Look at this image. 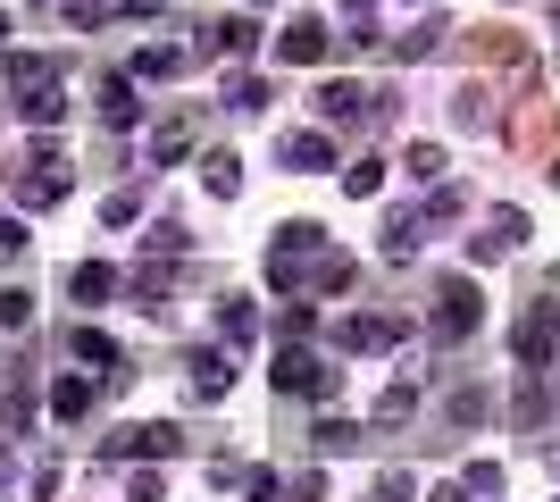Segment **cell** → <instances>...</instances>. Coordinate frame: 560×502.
<instances>
[{
	"instance_id": "obj_1",
	"label": "cell",
	"mask_w": 560,
	"mask_h": 502,
	"mask_svg": "<svg viewBox=\"0 0 560 502\" xmlns=\"http://www.w3.org/2000/svg\"><path fill=\"white\" fill-rule=\"evenodd\" d=\"M9 192H18L25 210H59L68 201V151L50 143V135H34V151L9 167Z\"/></svg>"
},
{
	"instance_id": "obj_2",
	"label": "cell",
	"mask_w": 560,
	"mask_h": 502,
	"mask_svg": "<svg viewBox=\"0 0 560 502\" xmlns=\"http://www.w3.org/2000/svg\"><path fill=\"white\" fill-rule=\"evenodd\" d=\"M318 260H327V235H318L310 218H293V226H277V243H268V285H277V293H302Z\"/></svg>"
},
{
	"instance_id": "obj_3",
	"label": "cell",
	"mask_w": 560,
	"mask_h": 502,
	"mask_svg": "<svg viewBox=\"0 0 560 502\" xmlns=\"http://www.w3.org/2000/svg\"><path fill=\"white\" fill-rule=\"evenodd\" d=\"M511 352H518V369H527V377H544V369L560 360V318L544 311V302H527V311H518V327H511Z\"/></svg>"
},
{
	"instance_id": "obj_4",
	"label": "cell",
	"mask_w": 560,
	"mask_h": 502,
	"mask_svg": "<svg viewBox=\"0 0 560 502\" xmlns=\"http://www.w3.org/2000/svg\"><path fill=\"white\" fill-rule=\"evenodd\" d=\"M277 385L293 394V402H327V394H335V369L310 352V343H284V352H277Z\"/></svg>"
},
{
	"instance_id": "obj_5",
	"label": "cell",
	"mask_w": 560,
	"mask_h": 502,
	"mask_svg": "<svg viewBox=\"0 0 560 502\" xmlns=\"http://www.w3.org/2000/svg\"><path fill=\"white\" fill-rule=\"evenodd\" d=\"M435 335H444V343H460V335H477V318H486V293L468 285V277H435Z\"/></svg>"
},
{
	"instance_id": "obj_6",
	"label": "cell",
	"mask_w": 560,
	"mask_h": 502,
	"mask_svg": "<svg viewBox=\"0 0 560 502\" xmlns=\"http://www.w3.org/2000/svg\"><path fill=\"white\" fill-rule=\"evenodd\" d=\"M343 352H394V343H410V327L401 318H385V311H369V318H343V335H335Z\"/></svg>"
},
{
	"instance_id": "obj_7",
	"label": "cell",
	"mask_w": 560,
	"mask_h": 502,
	"mask_svg": "<svg viewBox=\"0 0 560 502\" xmlns=\"http://www.w3.org/2000/svg\"><path fill=\"white\" fill-rule=\"evenodd\" d=\"M518 243H527V210H493L486 226H477V252H468V260H477V268H493L502 252H518Z\"/></svg>"
},
{
	"instance_id": "obj_8",
	"label": "cell",
	"mask_w": 560,
	"mask_h": 502,
	"mask_svg": "<svg viewBox=\"0 0 560 502\" xmlns=\"http://www.w3.org/2000/svg\"><path fill=\"white\" fill-rule=\"evenodd\" d=\"M277 59H284V68H318V59H327V25H318V17H293L277 34Z\"/></svg>"
},
{
	"instance_id": "obj_9",
	"label": "cell",
	"mask_w": 560,
	"mask_h": 502,
	"mask_svg": "<svg viewBox=\"0 0 560 502\" xmlns=\"http://www.w3.org/2000/svg\"><path fill=\"white\" fill-rule=\"evenodd\" d=\"M284 167H302V176H318V167H335V135H318V126H302V135H284L277 143Z\"/></svg>"
},
{
	"instance_id": "obj_10",
	"label": "cell",
	"mask_w": 560,
	"mask_h": 502,
	"mask_svg": "<svg viewBox=\"0 0 560 502\" xmlns=\"http://www.w3.org/2000/svg\"><path fill=\"white\" fill-rule=\"evenodd\" d=\"M101 394H117V385H93V377H59V394H50V419H68V428H84Z\"/></svg>"
},
{
	"instance_id": "obj_11",
	"label": "cell",
	"mask_w": 560,
	"mask_h": 502,
	"mask_svg": "<svg viewBox=\"0 0 560 502\" xmlns=\"http://www.w3.org/2000/svg\"><path fill=\"white\" fill-rule=\"evenodd\" d=\"M234 385V352H192V402H226Z\"/></svg>"
},
{
	"instance_id": "obj_12",
	"label": "cell",
	"mask_w": 560,
	"mask_h": 502,
	"mask_svg": "<svg viewBox=\"0 0 560 502\" xmlns=\"http://www.w3.org/2000/svg\"><path fill=\"white\" fill-rule=\"evenodd\" d=\"M68 293L84 302V311H101V302L117 293V268H109V260H75V268H68Z\"/></svg>"
},
{
	"instance_id": "obj_13",
	"label": "cell",
	"mask_w": 560,
	"mask_h": 502,
	"mask_svg": "<svg viewBox=\"0 0 560 502\" xmlns=\"http://www.w3.org/2000/svg\"><path fill=\"white\" fill-rule=\"evenodd\" d=\"M18 109H25V126H34V135H50V126L68 118V93H59V75H50V84H34V93H18Z\"/></svg>"
},
{
	"instance_id": "obj_14",
	"label": "cell",
	"mask_w": 560,
	"mask_h": 502,
	"mask_svg": "<svg viewBox=\"0 0 560 502\" xmlns=\"http://www.w3.org/2000/svg\"><path fill=\"white\" fill-rule=\"evenodd\" d=\"M218 335H226V352L259 335V302H252V293H226V302H218Z\"/></svg>"
},
{
	"instance_id": "obj_15",
	"label": "cell",
	"mask_w": 560,
	"mask_h": 502,
	"mask_svg": "<svg viewBox=\"0 0 560 502\" xmlns=\"http://www.w3.org/2000/svg\"><path fill=\"white\" fill-rule=\"evenodd\" d=\"M360 109H369V93H360L351 75H335L327 93H318V118H335V126H360Z\"/></svg>"
},
{
	"instance_id": "obj_16",
	"label": "cell",
	"mask_w": 560,
	"mask_h": 502,
	"mask_svg": "<svg viewBox=\"0 0 560 502\" xmlns=\"http://www.w3.org/2000/svg\"><path fill=\"white\" fill-rule=\"evenodd\" d=\"M142 118V101H135V84H126V75H109V84H101V126H117V135H126V126Z\"/></svg>"
},
{
	"instance_id": "obj_17",
	"label": "cell",
	"mask_w": 560,
	"mask_h": 502,
	"mask_svg": "<svg viewBox=\"0 0 560 502\" xmlns=\"http://www.w3.org/2000/svg\"><path fill=\"white\" fill-rule=\"evenodd\" d=\"M68 352L84 360V369H109V377H117V343L101 327H68Z\"/></svg>"
},
{
	"instance_id": "obj_18",
	"label": "cell",
	"mask_w": 560,
	"mask_h": 502,
	"mask_svg": "<svg viewBox=\"0 0 560 502\" xmlns=\"http://www.w3.org/2000/svg\"><path fill=\"white\" fill-rule=\"evenodd\" d=\"M176 277H185V268H176V260H160V252H151V260H142L135 277H126V285H135L142 302H160V293H176Z\"/></svg>"
},
{
	"instance_id": "obj_19",
	"label": "cell",
	"mask_w": 560,
	"mask_h": 502,
	"mask_svg": "<svg viewBox=\"0 0 560 502\" xmlns=\"http://www.w3.org/2000/svg\"><path fill=\"white\" fill-rule=\"evenodd\" d=\"M176 444H185V428H176V419H151V428H135V460H167Z\"/></svg>"
},
{
	"instance_id": "obj_20",
	"label": "cell",
	"mask_w": 560,
	"mask_h": 502,
	"mask_svg": "<svg viewBox=\"0 0 560 502\" xmlns=\"http://www.w3.org/2000/svg\"><path fill=\"white\" fill-rule=\"evenodd\" d=\"M201 185H210L218 201H234V192H243V160H234V151H210V160H201Z\"/></svg>"
},
{
	"instance_id": "obj_21",
	"label": "cell",
	"mask_w": 560,
	"mask_h": 502,
	"mask_svg": "<svg viewBox=\"0 0 560 502\" xmlns=\"http://www.w3.org/2000/svg\"><path fill=\"white\" fill-rule=\"evenodd\" d=\"M50 75L59 68H50L43 50H18V59H9V93H34V84H50Z\"/></svg>"
},
{
	"instance_id": "obj_22",
	"label": "cell",
	"mask_w": 560,
	"mask_h": 502,
	"mask_svg": "<svg viewBox=\"0 0 560 502\" xmlns=\"http://www.w3.org/2000/svg\"><path fill=\"white\" fill-rule=\"evenodd\" d=\"M185 68H192L185 50H160V43H151V50H135V75H142V84H151V75L167 84V75H185Z\"/></svg>"
},
{
	"instance_id": "obj_23",
	"label": "cell",
	"mask_w": 560,
	"mask_h": 502,
	"mask_svg": "<svg viewBox=\"0 0 560 502\" xmlns=\"http://www.w3.org/2000/svg\"><path fill=\"white\" fill-rule=\"evenodd\" d=\"M444 43V17H427V25H410V34H401L394 43V59H427V50Z\"/></svg>"
},
{
	"instance_id": "obj_24",
	"label": "cell",
	"mask_w": 560,
	"mask_h": 502,
	"mask_svg": "<svg viewBox=\"0 0 560 502\" xmlns=\"http://www.w3.org/2000/svg\"><path fill=\"white\" fill-rule=\"evenodd\" d=\"M252 43H259V25L243 17V9H234V17H218V50H226V59H234V50H252Z\"/></svg>"
},
{
	"instance_id": "obj_25",
	"label": "cell",
	"mask_w": 560,
	"mask_h": 502,
	"mask_svg": "<svg viewBox=\"0 0 560 502\" xmlns=\"http://www.w3.org/2000/svg\"><path fill=\"white\" fill-rule=\"evenodd\" d=\"M277 327H284V343H310V327H318V311H310L302 293H293V302H284V318H277Z\"/></svg>"
},
{
	"instance_id": "obj_26",
	"label": "cell",
	"mask_w": 560,
	"mask_h": 502,
	"mask_svg": "<svg viewBox=\"0 0 560 502\" xmlns=\"http://www.w3.org/2000/svg\"><path fill=\"white\" fill-rule=\"evenodd\" d=\"M185 151H192V126H160V135H151V160H185Z\"/></svg>"
},
{
	"instance_id": "obj_27",
	"label": "cell",
	"mask_w": 560,
	"mask_h": 502,
	"mask_svg": "<svg viewBox=\"0 0 560 502\" xmlns=\"http://www.w3.org/2000/svg\"><path fill=\"white\" fill-rule=\"evenodd\" d=\"M310 285H318V293H343L351 285V260H343V252H327V260L310 268Z\"/></svg>"
},
{
	"instance_id": "obj_28",
	"label": "cell",
	"mask_w": 560,
	"mask_h": 502,
	"mask_svg": "<svg viewBox=\"0 0 560 502\" xmlns=\"http://www.w3.org/2000/svg\"><path fill=\"white\" fill-rule=\"evenodd\" d=\"M410 410H419V385L401 377V385H394V394H385V402H376V419H385V428H394V419H410Z\"/></svg>"
},
{
	"instance_id": "obj_29",
	"label": "cell",
	"mask_w": 560,
	"mask_h": 502,
	"mask_svg": "<svg viewBox=\"0 0 560 502\" xmlns=\"http://www.w3.org/2000/svg\"><path fill=\"white\" fill-rule=\"evenodd\" d=\"M226 101L234 109H268V84H259V75H226Z\"/></svg>"
},
{
	"instance_id": "obj_30",
	"label": "cell",
	"mask_w": 560,
	"mask_h": 502,
	"mask_svg": "<svg viewBox=\"0 0 560 502\" xmlns=\"http://www.w3.org/2000/svg\"><path fill=\"white\" fill-rule=\"evenodd\" d=\"M25 318H34V293H18V285H9V293H0V327H9V335H25Z\"/></svg>"
},
{
	"instance_id": "obj_31",
	"label": "cell",
	"mask_w": 560,
	"mask_h": 502,
	"mask_svg": "<svg viewBox=\"0 0 560 502\" xmlns=\"http://www.w3.org/2000/svg\"><path fill=\"white\" fill-rule=\"evenodd\" d=\"M351 444H360L351 419H318V453H351Z\"/></svg>"
},
{
	"instance_id": "obj_32",
	"label": "cell",
	"mask_w": 560,
	"mask_h": 502,
	"mask_svg": "<svg viewBox=\"0 0 560 502\" xmlns=\"http://www.w3.org/2000/svg\"><path fill=\"white\" fill-rule=\"evenodd\" d=\"M234 486H243V494H252V502H277V494H284V478H277V469H243V478H234Z\"/></svg>"
},
{
	"instance_id": "obj_33",
	"label": "cell",
	"mask_w": 560,
	"mask_h": 502,
	"mask_svg": "<svg viewBox=\"0 0 560 502\" xmlns=\"http://www.w3.org/2000/svg\"><path fill=\"white\" fill-rule=\"evenodd\" d=\"M468 494H493V502H502V469H493V460H468Z\"/></svg>"
},
{
	"instance_id": "obj_34",
	"label": "cell",
	"mask_w": 560,
	"mask_h": 502,
	"mask_svg": "<svg viewBox=\"0 0 560 502\" xmlns=\"http://www.w3.org/2000/svg\"><path fill=\"white\" fill-rule=\"evenodd\" d=\"M401 160H410V176H444V143H410Z\"/></svg>"
},
{
	"instance_id": "obj_35",
	"label": "cell",
	"mask_w": 560,
	"mask_h": 502,
	"mask_svg": "<svg viewBox=\"0 0 560 502\" xmlns=\"http://www.w3.org/2000/svg\"><path fill=\"white\" fill-rule=\"evenodd\" d=\"M101 218H109V226H135V218H142V192H109V201H101Z\"/></svg>"
},
{
	"instance_id": "obj_36",
	"label": "cell",
	"mask_w": 560,
	"mask_h": 502,
	"mask_svg": "<svg viewBox=\"0 0 560 502\" xmlns=\"http://www.w3.org/2000/svg\"><path fill=\"white\" fill-rule=\"evenodd\" d=\"M376 502H419V486H410V469H385V478H376Z\"/></svg>"
},
{
	"instance_id": "obj_37",
	"label": "cell",
	"mask_w": 560,
	"mask_h": 502,
	"mask_svg": "<svg viewBox=\"0 0 560 502\" xmlns=\"http://www.w3.org/2000/svg\"><path fill=\"white\" fill-rule=\"evenodd\" d=\"M376 185H385V167H376V160H351L343 167V192H376Z\"/></svg>"
},
{
	"instance_id": "obj_38",
	"label": "cell",
	"mask_w": 560,
	"mask_h": 502,
	"mask_svg": "<svg viewBox=\"0 0 560 502\" xmlns=\"http://www.w3.org/2000/svg\"><path fill=\"white\" fill-rule=\"evenodd\" d=\"M0 260H25V226L9 210H0Z\"/></svg>"
},
{
	"instance_id": "obj_39",
	"label": "cell",
	"mask_w": 560,
	"mask_h": 502,
	"mask_svg": "<svg viewBox=\"0 0 560 502\" xmlns=\"http://www.w3.org/2000/svg\"><path fill=\"white\" fill-rule=\"evenodd\" d=\"M0 428H9V435L34 428V402H25V394H9V402H0Z\"/></svg>"
},
{
	"instance_id": "obj_40",
	"label": "cell",
	"mask_w": 560,
	"mask_h": 502,
	"mask_svg": "<svg viewBox=\"0 0 560 502\" xmlns=\"http://www.w3.org/2000/svg\"><path fill=\"white\" fill-rule=\"evenodd\" d=\"M511 410H518V419H544V385L527 377V385H518V394H511Z\"/></svg>"
},
{
	"instance_id": "obj_41",
	"label": "cell",
	"mask_w": 560,
	"mask_h": 502,
	"mask_svg": "<svg viewBox=\"0 0 560 502\" xmlns=\"http://www.w3.org/2000/svg\"><path fill=\"white\" fill-rule=\"evenodd\" d=\"M109 17V0H68V25H101Z\"/></svg>"
},
{
	"instance_id": "obj_42",
	"label": "cell",
	"mask_w": 560,
	"mask_h": 502,
	"mask_svg": "<svg viewBox=\"0 0 560 502\" xmlns=\"http://www.w3.org/2000/svg\"><path fill=\"white\" fill-rule=\"evenodd\" d=\"M126 502H160V478H151V469H142V478L126 486Z\"/></svg>"
},
{
	"instance_id": "obj_43",
	"label": "cell",
	"mask_w": 560,
	"mask_h": 502,
	"mask_svg": "<svg viewBox=\"0 0 560 502\" xmlns=\"http://www.w3.org/2000/svg\"><path fill=\"white\" fill-rule=\"evenodd\" d=\"M0 486H18V453L9 444H0Z\"/></svg>"
},
{
	"instance_id": "obj_44",
	"label": "cell",
	"mask_w": 560,
	"mask_h": 502,
	"mask_svg": "<svg viewBox=\"0 0 560 502\" xmlns=\"http://www.w3.org/2000/svg\"><path fill=\"white\" fill-rule=\"evenodd\" d=\"M427 502H468V486H435V494H427Z\"/></svg>"
},
{
	"instance_id": "obj_45",
	"label": "cell",
	"mask_w": 560,
	"mask_h": 502,
	"mask_svg": "<svg viewBox=\"0 0 560 502\" xmlns=\"http://www.w3.org/2000/svg\"><path fill=\"white\" fill-rule=\"evenodd\" d=\"M117 9H126V17H151V9H160V0H117Z\"/></svg>"
},
{
	"instance_id": "obj_46",
	"label": "cell",
	"mask_w": 560,
	"mask_h": 502,
	"mask_svg": "<svg viewBox=\"0 0 560 502\" xmlns=\"http://www.w3.org/2000/svg\"><path fill=\"white\" fill-rule=\"evenodd\" d=\"M544 460H552V478H560V444H552V453H544Z\"/></svg>"
},
{
	"instance_id": "obj_47",
	"label": "cell",
	"mask_w": 560,
	"mask_h": 502,
	"mask_svg": "<svg viewBox=\"0 0 560 502\" xmlns=\"http://www.w3.org/2000/svg\"><path fill=\"white\" fill-rule=\"evenodd\" d=\"M0 43H9V17H0Z\"/></svg>"
},
{
	"instance_id": "obj_48",
	"label": "cell",
	"mask_w": 560,
	"mask_h": 502,
	"mask_svg": "<svg viewBox=\"0 0 560 502\" xmlns=\"http://www.w3.org/2000/svg\"><path fill=\"white\" fill-rule=\"evenodd\" d=\"M243 9H268V0H243Z\"/></svg>"
}]
</instances>
